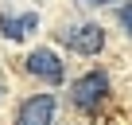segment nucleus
<instances>
[{
    "instance_id": "obj_7",
    "label": "nucleus",
    "mask_w": 132,
    "mask_h": 125,
    "mask_svg": "<svg viewBox=\"0 0 132 125\" xmlns=\"http://www.w3.org/2000/svg\"><path fill=\"white\" fill-rule=\"evenodd\" d=\"M89 4H113V0H89Z\"/></svg>"
},
{
    "instance_id": "obj_1",
    "label": "nucleus",
    "mask_w": 132,
    "mask_h": 125,
    "mask_svg": "<svg viewBox=\"0 0 132 125\" xmlns=\"http://www.w3.org/2000/svg\"><path fill=\"white\" fill-rule=\"evenodd\" d=\"M105 94H109V78H105L101 71L82 74V78L74 82V90H70V98H74V106H78V109H93V106H101V102H105Z\"/></svg>"
},
{
    "instance_id": "obj_3",
    "label": "nucleus",
    "mask_w": 132,
    "mask_h": 125,
    "mask_svg": "<svg viewBox=\"0 0 132 125\" xmlns=\"http://www.w3.org/2000/svg\"><path fill=\"white\" fill-rule=\"evenodd\" d=\"M51 117H54V94H35L20 106L16 125H51Z\"/></svg>"
},
{
    "instance_id": "obj_6",
    "label": "nucleus",
    "mask_w": 132,
    "mask_h": 125,
    "mask_svg": "<svg viewBox=\"0 0 132 125\" xmlns=\"http://www.w3.org/2000/svg\"><path fill=\"white\" fill-rule=\"evenodd\" d=\"M120 24H124V31L132 35V4H124V8H120Z\"/></svg>"
},
{
    "instance_id": "obj_5",
    "label": "nucleus",
    "mask_w": 132,
    "mask_h": 125,
    "mask_svg": "<svg viewBox=\"0 0 132 125\" xmlns=\"http://www.w3.org/2000/svg\"><path fill=\"white\" fill-rule=\"evenodd\" d=\"M35 12H27V16H0V31H4L8 39H27L31 31H35Z\"/></svg>"
},
{
    "instance_id": "obj_4",
    "label": "nucleus",
    "mask_w": 132,
    "mask_h": 125,
    "mask_svg": "<svg viewBox=\"0 0 132 125\" xmlns=\"http://www.w3.org/2000/svg\"><path fill=\"white\" fill-rule=\"evenodd\" d=\"M27 71H31L35 78H43V82L58 86V82H62V59H58L54 51L39 47V51H31V55H27Z\"/></svg>"
},
{
    "instance_id": "obj_2",
    "label": "nucleus",
    "mask_w": 132,
    "mask_h": 125,
    "mask_svg": "<svg viewBox=\"0 0 132 125\" xmlns=\"http://www.w3.org/2000/svg\"><path fill=\"white\" fill-rule=\"evenodd\" d=\"M66 39V47L70 51H78V55H97L101 47H105V31L97 27V24H82V27H70L62 35Z\"/></svg>"
}]
</instances>
